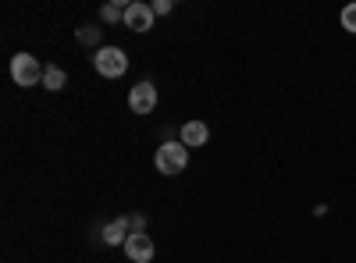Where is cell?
<instances>
[{
  "mask_svg": "<svg viewBox=\"0 0 356 263\" xmlns=\"http://www.w3.org/2000/svg\"><path fill=\"white\" fill-rule=\"evenodd\" d=\"M93 68L104 75V78H122L129 71V53L122 46H100L97 57H93Z\"/></svg>",
  "mask_w": 356,
  "mask_h": 263,
  "instance_id": "6da1fadb",
  "label": "cell"
},
{
  "mask_svg": "<svg viewBox=\"0 0 356 263\" xmlns=\"http://www.w3.org/2000/svg\"><path fill=\"white\" fill-rule=\"evenodd\" d=\"M154 164H157L161 174H182L186 164H189V146L186 142H164L154 157Z\"/></svg>",
  "mask_w": 356,
  "mask_h": 263,
  "instance_id": "7a4b0ae2",
  "label": "cell"
},
{
  "mask_svg": "<svg viewBox=\"0 0 356 263\" xmlns=\"http://www.w3.org/2000/svg\"><path fill=\"white\" fill-rule=\"evenodd\" d=\"M43 71L47 68H40V61H36L33 53H15L11 57V78H15V85H22V90L40 85L43 82Z\"/></svg>",
  "mask_w": 356,
  "mask_h": 263,
  "instance_id": "3957f363",
  "label": "cell"
},
{
  "mask_svg": "<svg viewBox=\"0 0 356 263\" xmlns=\"http://www.w3.org/2000/svg\"><path fill=\"white\" fill-rule=\"evenodd\" d=\"M154 253H157L154 239L146 235V231H132L129 242H125V256H129L132 263H150V260H154Z\"/></svg>",
  "mask_w": 356,
  "mask_h": 263,
  "instance_id": "277c9868",
  "label": "cell"
},
{
  "mask_svg": "<svg viewBox=\"0 0 356 263\" xmlns=\"http://www.w3.org/2000/svg\"><path fill=\"white\" fill-rule=\"evenodd\" d=\"M129 107H132V114H154V107H157V85H154V82H139V85H132Z\"/></svg>",
  "mask_w": 356,
  "mask_h": 263,
  "instance_id": "5b68a950",
  "label": "cell"
},
{
  "mask_svg": "<svg viewBox=\"0 0 356 263\" xmlns=\"http://www.w3.org/2000/svg\"><path fill=\"white\" fill-rule=\"evenodd\" d=\"M154 8L150 4H139V0H132L129 4V11H125V25L132 28V33H150L154 28Z\"/></svg>",
  "mask_w": 356,
  "mask_h": 263,
  "instance_id": "8992f818",
  "label": "cell"
},
{
  "mask_svg": "<svg viewBox=\"0 0 356 263\" xmlns=\"http://www.w3.org/2000/svg\"><path fill=\"white\" fill-rule=\"evenodd\" d=\"M129 235H132V221H129V217H118V221H111V224L104 228V242H107V246H125Z\"/></svg>",
  "mask_w": 356,
  "mask_h": 263,
  "instance_id": "52a82bcc",
  "label": "cell"
},
{
  "mask_svg": "<svg viewBox=\"0 0 356 263\" xmlns=\"http://www.w3.org/2000/svg\"><path fill=\"white\" fill-rule=\"evenodd\" d=\"M207 139H211V128H207L203 121H186L182 125V142L193 146V150L196 146H207Z\"/></svg>",
  "mask_w": 356,
  "mask_h": 263,
  "instance_id": "ba28073f",
  "label": "cell"
},
{
  "mask_svg": "<svg viewBox=\"0 0 356 263\" xmlns=\"http://www.w3.org/2000/svg\"><path fill=\"white\" fill-rule=\"evenodd\" d=\"M43 85L50 93H61L65 85H68V71L61 68V65H47V71H43Z\"/></svg>",
  "mask_w": 356,
  "mask_h": 263,
  "instance_id": "9c48e42d",
  "label": "cell"
},
{
  "mask_svg": "<svg viewBox=\"0 0 356 263\" xmlns=\"http://www.w3.org/2000/svg\"><path fill=\"white\" fill-rule=\"evenodd\" d=\"M125 11H129V4H104L100 8V18L104 22H125Z\"/></svg>",
  "mask_w": 356,
  "mask_h": 263,
  "instance_id": "30bf717a",
  "label": "cell"
},
{
  "mask_svg": "<svg viewBox=\"0 0 356 263\" xmlns=\"http://www.w3.org/2000/svg\"><path fill=\"white\" fill-rule=\"evenodd\" d=\"M339 22H342L346 33H353V36H356V4H346V8H342V15H339Z\"/></svg>",
  "mask_w": 356,
  "mask_h": 263,
  "instance_id": "8fae6325",
  "label": "cell"
},
{
  "mask_svg": "<svg viewBox=\"0 0 356 263\" xmlns=\"http://www.w3.org/2000/svg\"><path fill=\"white\" fill-rule=\"evenodd\" d=\"M100 40V28H93V25H86L82 33H79V43H86V46H93Z\"/></svg>",
  "mask_w": 356,
  "mask_h": 263,
  "instance_id": "7c38bea8",
  "label": "cell"
},
{
  "mask_svg": "<svg viewBox=\"0 0 356 263\" xmlns=\"http://www.w3.org/2000/svg\"><path fill=\"white\" fill-rule=\"evenodd\" d=\"M150 8H154V15H171L175 4H171V0H157V4H150Z\"/></svg>",
  "mask_w": 356,
  "mask_h": 263,
  "instance_id": "4fadbf2b",
  "label": "cell"
},
{
  "mask_svg": "<svg viewBox=\"0 0 356 263\" xmlns=\"http://www.w3.org/2000/svg\"><path fill=\"white\" fill-rule=\"evenodd\" d=\"M129 221H132V231H143V224H146L143 214H136V217H129Z\"/></svg>",
  "mask_w": 356,
  "mask_h": 263,
  "instance_id": "5bb4252c",
  "label": "cell"
}]
</instances>
